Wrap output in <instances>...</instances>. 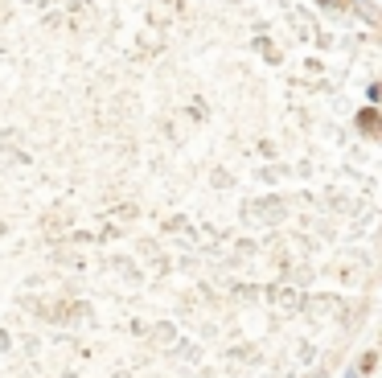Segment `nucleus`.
I'll list each match as a JSON object with an SVG mask.
<instances>
[{
	"label": "nucleus",
	"mask_w": 382,
	"mask_h": 378,
	"mask_svg": "<svg viewBox=\"0 0 382 378\" xmlns=\"http://www.w3.org/2000/svg\"><path fill=\"white\" fill-rule=\"evenodd\" d=\"M321 4H337V0H321Z\"/></svg>",
	"instance_id": "2"
},
{
	"label": "nucleus",
	"mask_w": 382,
	"mask_h": 378,
	"mask_svg": "<svg viewBox=\"0 0 382 378\" xmlns=\"http://www.w3.org/2000/svg\"><path fill=\"white\" fill-rule=\"evenodd\" d=\"M362 132L366 136H379V111H362Z\"/></svg>",
	"instance_id": "1"
}]
</instances>
